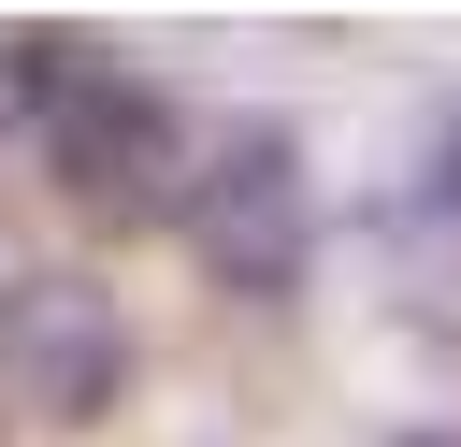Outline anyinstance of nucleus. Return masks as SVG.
Listing matches in <instances>:
<instances>
[{
	"label": "nucleus",
	"instance_id": "1",
	"mask_svg": "<svg viewBox=\"0 0 461 447\" xmlns=\"http://www.w3.org/2000/svg\"><path fill=\"white\" fill-rule=\"evenodd\" d=\"M43 173H58V202L86 216V231H187V187H202V144H216V115H187L158 72H130V58H58V101H43Z\"/></svg>",
	"mask_w": 461,
	"mask_h": 447
},
{
	"label": "nucleus",
	"instance_id": "2",
	"mask_svg": "<svg viewBox=\"0 0 461 447\" xmlns=\"http://www.w3.org/2000/svg\"><path fill=\"white\" fill-rule=\"evenodd\" d=\"M187 260L216 303H303L317 274V159L288 115H216L202 187H187Z\"/></svg>",
	"mask_w": 461,
	"mask_h": 447
},
{
	"label": "nucleus",
	"instance_id": "3",
	"mask_svg": "<svg viewBox=\"0 0 461 447\" xmlns=\"http://www.w3.org/2000/svg\"><path fill=\"white\" fill-rule=\"evenodd\" d=\"M130 389V317L101 274H14L0 288V404L29 433H86Z\"/></svg>",
	"mask_w": 461,
	"mask_h": 447
},
{
	"label": "nucleus",
	"instance_id": "4",
	"mask_svg": "<svg viewBox=\"0 0 461 447\" xmlns=\"http://www.w3.org/2000/svg\"><path fill=\"white\" fill-rule=\"evenodd\" d=\"M58 58H72L58 29H0V144H14V130H43V101H58Z\"/></svg>",
	"mask_w": 461,
	"mask_h": 447
},
{
	"label": "nucleus",
	"instance_id": "5",
	"mask_svg": "<svg viewBox=\"0 0 461 447\" xmlns=\"http://www.w3.org/2000/svg\"><path fill=\"white\" fill-rule=\"evenodd\" d=\"M418 202H432V216H461V101L418 130Z\"/></svg>",
	"mask_w": 461,
	"mask_h": 447
}]
</instances>
